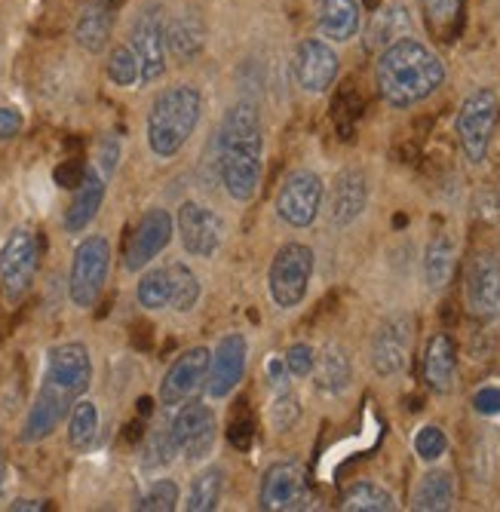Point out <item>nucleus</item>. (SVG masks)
<instances>
[{
    "mask_svg": "<svg viewBox=\"0 0 500 512\" xmlns=\"http://www.w3.org/2000/svg\"><path fill=\"white\" fill-rule=\"evenodd\" d=\"M264 371H267V381H270V384H274L277 390H286L289 368H286V359H283V356H270L267 365H264Z\"/></svg>",
    "mask_w": 500,
    "mask_h": 512,
    "instance_id": "48",
    "label": "nucleus"
},
{
    "mask_svg": "<svg viewBox=\"0 0 500 512\" xmlns=\"http://www.w3.org/2000/svg\"><path fill=\"white\" fill-rule=\"evenodd\" d=\"M4 482H7V463L0 460V488H4Z\"/></svg>",
    "mask_w": 500,
    "mask_h": 512,
    "instance_id": "50",
    "label": "nucleus"
},
{
    "mask_svg": "<svg viewBox=\"0 0 500 512\" xmlns=\"http://www.w3.org/2000/svg\"><path fill=\"white\" fill-rule=\"evenodd\" d=\"M307 473L298 460L270 463L258 485V506L267 512H286L307 506Z\"/></svg>",
    "mask_w": 500,
    "mask_h": 512,
    "instance_id": "15",
    "label": "nucleus"
},
{
    "mask_svg": "<svg viewBox=\"0 0 500 512\" xmlns=\"http://www.w3.org/2000/svg\"><path fill=\"white\" fill-rule=\"evenodd\" d=\"M105 181L108 178H105L102 169H89L86 172L83 184L74 191V197H71V203L65 209V218H62L68 234H83V230L96 221V215H99V209L105 203V194H108V184Z\"/></svg>",
    "mask_w": 500,
    "mask_h": 512,
    "instance_id": "21",
    "label": "nucleus"
},
{
    "mask_svg": "<svg viewBox=\"0 0 500 512\" xmlns=\"http://www.w3.org/2000/svg\"><path fill=\"white\" fill-rule=\"evenodd\" d=\"M464 304L473 319H500V258L494 252H476L464 273Z\"/></svg>",
    "mask_w": 500,
    "mask_h": 512,
    "instance_id": "13",
    "label": "nucleus"
},
{
    "mask_svg": "<svg viewBox=\"0 0 500 512\" xmlns=\"http://www.w3.org/2000/svg\"><path fill=\"white\" fill-rule=\"evenodd\" d=\"M93 384V359H89L86 344L65 341L47 353V371H43L40 390L25 414L22 442L34 445L50 439L59 424L68 417L74 402Z\"/></svg>",
    "mask_w": 500,
    "mask_h": 512,
    "instance_id": "1",
    "label": "nucleus"
},
{
    "mask_svg": "<svg viewBox=\"0 0 500 512\" xmlns=\"http://www.w3.org/2000/svg\"><path fill=\"white\" fill-rule=\"evenodd\" d=\"M175 234L191 258H212L221 249L224 224L209 206L188 200V203H181L175 215Z\"/></svg>",
    "mask_w": 500,
    "mask_h": 512,
    "instance_id": "16",
    "label": "nucleus"
},
{
    "mask_svg": "<svg viewBox=\"0 0 500 512\" xmlns=\"http://www.w3.org/2000/svg\"><path fill=\"white\" fill-rule=\"evenodd\" d=\"M203 114V96L191 83L166 86L148 111V148L160 160H172L191 142Z\"/></svg>",
    "mask_w": 500,
    "mask_h": 512,
    "instance_id": "4",
    "label": "nucleus"
},
{
    "mask_svg": "<svg viewBox=\"0 0 500 512\" xmlns=\"http://www.w3.org/2000/svg\"><path fill=\"white\" fill-rule=\"evenodd\" d=\"M169 279H172V301L169 307L175 313H191L200 301V279L188 264H169Z\"/></svg>",
    "mask_w": 500,
    "mask_h": 512,
    "instance_id": "33",
    "label": "nucleus"
},
{
    "mask_svg": "<svg viewBox=\"0 0 500 512\" xmlns=\"http://www.w3.org/2000/svg\"><path fill=\"white\" fill-rule=\"evenodd\" d=\"M86 172H89V166L83 163V157H68L65 163H59V166H56L53 178H56L59 188H65V191H77L80 184H83V178H86Z\"/></svg>",
    "mask_w": 500,
    "mask_h": 512,
    "instance_id": "44",
    "label": "nucleus"
},
{
    "mask_svg": "<svg viewBox=\"0 0 500 512\" xmlns=\"http://www.w3.org/2000/svg\"><path fill=\"white\" fill-rule=\"evenodd\" d=\"M310 279H313V249L304 243L280 246L267 270V289L274 304L283 310H295L307 298Z\"/></svg>",
    "mask_w": 500,
    "mask_h": 512,
    "instance_id": "7",
    "label": "nucleus"
},
{
    "mask_svg": "<svg viewBox=\"0 0 500 512\" xmlns=\"http://www.w3.org/2000/svg\"><path fill=\"white\" fill-rule=\"evenodd\" d=\"M108 270H111V243L99 234L80 240L71 258L68 270V298L74 307L89 310L99 298L108 283Z\"/></svg>",
    "mask_w": 500,
    "mask_h": 512,
    "instance_id": "6",
    "label": "nucleus"
},
{
    "mask_svg": "<svg viewBox=\"0 0 500 512\" xmlns=\"http://www.w3.org/2000/svg\"><path fill=\"white\" fill-rule=\"evenodd\" d=\"M40 267V243L37 234L28 227H19L7 237L4 249H0V292L10 304L22 301L28 289L34 286V276Z\"/></svg>",
    "mask_w": 500,
    "mask_h": 512,
    "instance_id": "9",
    "label": "nucleus"
},
{
    "mask_svg": "<svg viewBox=\"0 0 500 512\" xmlns=\"http://www.w3.org/2000/svg\"><path fill=\"white\" fill-rule=\"evenodd\" d=\"M135 298L145 310H163L172 301V279H169V267H154L148 270L139 286H135Z\"/></svg>",
    "mask_w": 500,
    "mask_h": 512,
    "instance_id": "34",
    "label": "nucleus"
},
{
    "mask_svg": "<svg viewBox=\"0 0 500 512\" xmlns=\"http://www.w3.org/2000/svg\"><path fill=\"white\" fill-rule=\"evenodd\" d=\"M111 28H114V4L111 0H93V4L77 16L74 40L86 53H102L111 40Z\"/></svg>",
    "mask_w": 500,
    "mask_h": 512,
    "instance_id": "25",
    "label": "nucleus"
},
{
    "mask_svg": "<svg viewBox=\"0 0 500 512\" xmlns=\"http://www.w3.org/2000/svg\"><path fill=\"white\" fill-rule=\"evenodd\" d=\"M96 436H99V408L96 402L80 396L68 411V445L74 451H89L96 445Z\"/></svg>",
    "mask_w": 500,
    "mask_h": 512,
    "instance_id": "30",
    "label": "nucleus"
},
{
    "mask_svg": "<svg viewBox=\"0 0 500 512\" xmlns=\"http://www.w3.org/2000/svg\"><path fill=\"white\" fill-rule=\"evenodd\" d=\"M295 83L310 92V96H320L326 92L335 80H338V68L341 59L335 53V46L323 37H307L298 43L295 50Z\"/></svg>",
    "mask_w": 500,
    "mask_h": 512,
    "instance_id": "17",
    "label": "nucleus"
},
{
    "mask_svg": "<svg viewBox=\"0 0 500 512\" xmlns=\"http://www.w3.org/2000/svg\"><path fill=\"white\" fill-rule=\"evenodd\" d=\"M359 114H362V99L356 96L353 83H344V86L338 89L335 102H332V120H335L338 129H341V138H350V132H353V126H356Z\"/></svg>",
    "mask_w": 500,
    "mask_h": 512,
    "instance_id": "38",
    "label": "nucleus"
},
{
    "mask_svg": "<svg viewBox=\"0 0 500 512\" xmlns=\"http://www.w3.org/2000/svg\"><path fill=\"white\" fill-rule=\"evenodd\" d=\"M408 28H412V19H408L405 7L402 4H393V7H384L375 13L372 25H369V46H390L393 40L399 37H408Z\"/></svg>",
    "mask_w": 500,
    "mask_h": 512,
    "instance_id": "31",
    "label": "nucleus"
},
{
    "mask_svg": "<svg viewBox=\"0 0 500 512\" xmlns=\"http://www.w3.org/2000/svg\"><path fill=\"white\" fill-rule=\"evenodd\" d=\"M473 411L482 417H497L500 414V387L497 384H485L473 393Z\"/></svg>",
    "mask_w": 500,
    "mask_h": 512,
    "instance_id": "45",
    "label": "nucleus"
},
{
    "mask_svg": "<svg viewBox=\"0 0 500 512\" xmlns=\"http://www.w3.org/2000/svg\"><path fill=\"white\" fill-rule=\"evenodd\" d=\"M221 491H224V470L221 467H209L203 470L191 488H188V512H212L221 500Z\"/></svg>",
    "mask_w": 500,
    "mask_h": 512,
    "instance_id": "32",
    "label": "nucleus"
},
{
    "mask_svg": "<svg viewBox=\"0 0 500 512\" xmlns=\"http://www.w3.org/2000/svg\"><path fill=\"white\" fill-rule=\"evenodd\" d=\"M445 451H448V436H445V430H439V427H433V424H427V427L418 430V436H415V454H418L424 463H436Z\"/></svg>",
    "mask_w": 500,
    "mask_h": 512,
    "instance_id": "42",
    "label": "nucleus"
},
{
    "mask_svg": "<svg viewBox=\"0 0 500 512\" xmlns=\"http://www.w3.org/2000/svg\"><path fill=\"white\" fill-rule=\"evenodd\" d=\"M500 114V99L494 89H473L470 96L461 102L458 117H454V132H458V145L467 163L479 166L488 157L494 126Z\"/></svg>",
    "mask_w": 500,
    "mask_h": 512,
    "instance_id": "5",
    "label": "nucleus"
},
{
    "mask_svg": "<svg viewBox=\"0 0 500 512\" xmlns=\"http://www.w3.org/2000/svg\"><path fill=\"white\" fill-rule=\"evenodd\" d=\"M178 454L175 448V439H172V427H157L145 436V445H142V467L148 473L154 470H163L172 463V457Z\"/></svg>",
    "mask_w": 500,
    "mask_h": 512,
    "instance_id": "36",
    "label": "nucleus"
},
{
    "mask_svg": "<svg viewBox=\"0 0 500 512\" xmlns=\"http://www.w3.org/2000/svg\"><path fill=\"white\" fill-rule=\"evenodd\" d=\"M129 46L142 65V86H154L166 74V56H169L166 16H163V7L154 4V0L135 13L132 31H129Z\"/></svg>",
    "mask_w": 500,
    "mask_h": 512,
    "instance_id": "8",
    "label": "nucleus"
},
{
    "mask_svg": "<svg viewBox=\"0 0 500 512\" xmlns=\"http://www.w3.org/2000/svg\"><path fill=\"white\" fill-rule=\"evenodd\" d=\"M227 439L237 451H249L252 448V439H255V417L249 411V402L240 399L237 408L231 411V421H227Z\"/></svg>",
    "mask_w": 500,
    "mask_h": 512,
    "instance_id": "39",
    "label": "nucleus"
},
{
    "mask_svg": "<svg viewBox=\"0 0 500 512\" xmlns=\"http://www.w3.org/2000/svg\"><path fill=\"white\" fill-rule=\"evenodd\" d=\"M323 200H326L323 178L313 169H295L286 175V181L277 191V215L283 224L304 230L320 218Z\"/></svg>",
    "mask_w": 500,
    "mask_h": 512,
    "instance_id": "11",
    "label": "nucleus"
},
{
    "mask_svg": "<svg viewBox=\"0 0 500 512\" xmlns=\"http://www.w3.org/2000/svg\"><path fill=\"white\" fill-rule=\"evenodd\" d=\"M25 120H22V111L19 108H0V142H10L22 132Z\"/></svg>",
    "mask_w": 500,
    "mask_h": 512,
    "instance_id": "47",
    "label": "nucleus"
},
{
    "mask_svg": "<svg viewBox=\"0 0 500 512\" xmlns=\"http://www.w3.org/2000/svg\"><path fill=\"white\" fill-rule=\"evenodd\" d=\"M369 206V178L362 169H341L329 191L332 227H350Z\"/></svg>",
    "mask_w": 500,
    "mask_h": 512,
    "instance_id": "20",
    "label": "nucleus"
},
{
    "mask_svg": "<svg viewBox=\"0 0 500 512\" xmlns=\"http://www.w3.org/2000/svg\"><path fill=\"white\" fill-rule=\"evenodd\" d=\"M344 512H393L396 497L378 482H353L341 494Z\"/></svg>",
    "mask_w": 500,
    "mask_h": 512,
    "instance_id": "29",
    "label": "nucleus"
},
{
    "mask_svg": "<svg viewBox=\"0 0 500 512\" xmlns=\"http://www.w3.org/2000/svg\"><path fill=\"white\" fill-rule=\"evenodd\" d=\"M421 10L427 25L442 37H448L461 22V0H421Z\"/></svg>",
    "mask_w": 500,
    "mask_h": 512,
    "instance_id": "37",
    "label": "nucleus"
},
{
    "mask_svg": "<svg viewBox=\"0 0 500 512\" xmlns=\"http://www.w3.org/2000/svg\"><path fill=\"white\" fill-rule=\"evenodd\" d=\"M310 378H313V387L326 396L344 393L353 381V365H350L347 350L341 344H326L316 353V365L310 371Z\"/></svg>",
    "mask_w": 500,
    "mask_h": 512,
    "instance_id": "23",
    "label": "nucleus"
},
{
    "mask_svg": "<svg viewBox=\"0 0 500 512\" xmlns=\"http://www.w3.org/2000/svg\"><path fill=\"white\" fill-rule=\"evenodd\" d=\"M117 163H120V142L114 135H105L99 142V169L105 172V178L117 172Z\"/></svg>",
    "mask_w": 500,
    "mask_h": 512,
    "instance_id": "46",
    "label": "nucleus"
},
{
    "mask_svg": "<svg viewBox=\"0 0 500 512\" xmlns=\"http://www.w3.org/2000/svg\"><path fill=\"white\" fill-rule=\"evenodd\" d=\"M172 234H175V218L166 212V209H148L139 224H135L132 237L126 243V270L129 273H139L145 270L169 243H172Z\"/></svg>",
    "mask_w": 500,
    "mask_h": 512,
    "instance_id": "18",
    "label": "nucleus"
},
{
    "mask_svg": "<svg viewBox=\"0 0 500 512\" xmlns=\"http://www.w3.org/2000/svg\"><path fill=\"white\" fill-rule=\"evenodd\" d=\"M43 509H47V503H43V500H13L10 503V512H43Z\"/></svg>",
    "mask_w": 500,
    "mask_h": 512,
    "instance_id": "49",
    "label": "nucleus"
},
{
    "mask_svg": "<svg viewBox=\"0 0 500 512\" xmlns=\"http://www.w3.org/2000/svg\"><path fill=\"white\" fill-rule=\"evenodd\" d=\"M105 71H108V80H111L114 86H123V89H129V86H135V83H142V65H139V56L132 53V46H129V43L114 46L111 56H108Z\"/></svg>",
    "mask_w": 500,
    "mask_h": 512,
    "instance_id": "35",
    "label": "nucleus"
},
{
    "mask_svg": "<svg viewBox=\"0 0 500 512\" xmlns=\"http://www.w3.org/2000/svg\"><path fill=\"white\" fill-rule=\"evenodd\" d=\"M454 264H458V243H454L451 234L439 230V234L430 237V243L424 249V283L430 292L448 289L451 276H454Z\"/></svg>",
    "mask_w": 500,
    "mask_h": 512,
    "instance_id": "26",
    "label": "nucleus"
},
{
    "mask_svg": "<svg viewBox=\"0 0 500 512\" xmlns=\"http://www.w3.org/2000/svg\"><path fill=\"white\" fill-rule=\"evenodd\" d=\"M209 362H212V350L209 347H191L181 353L160 381V405L166 408H178L188 399H194L200 390H206V378H209Z\"/></svg>",
    "mask_w": 500,
    "mask_h": 512,
    "instance_id": "14",
    "label": "nucleus"
},
{
    "mask_svg": "<svg viewBox=\"0 0 500 512\" xmlns=\"http://www.w3.org/2000/svg\"><path fill=\"white\" fill-rule=\"evenodd\" d=\"M218 178L237 203L255 200L264 178V123L255 99H240L224 111L215 138Z\"/></svg>",
    "mask_w": 500,
    "mask_h": 512,
    "instance_id": "2",
    "label": "nucleus"
},
{
    "mask_svg": "<svg viewBox=\"0 0 500 512\" xmlns=\"http://www.w3.org/2000/svg\"><path fill=\"white\" fill-rule=\"evenodd\" d=\"M169 53L181 62H194L206 46V22L197 10H181L172 22H166Z\"/></svg>",
    "mask_w": 500,
    "mask_h": 512,
    "instance_id": "24",
    "label": "nucleus"
},
{
    "mask_svg": "<svg viewBox=\"0 0 500 512\" xmlns=\"http://www.w3.org/2000/svg\"><path fill=\"white\" fill-rule=\"evenodd\" d=\"M424 381L439 396H448L458 384V350L445 332H436L424 347Z\"/></svg>",
    "mask_w": 500,
    "mask_h": 512,
    "instance_id": "22",
    "label": "nucleus"
},
{
    "mask_svg": "<svg viewBox=\"0 0 500 512\" xmlns=\"http://www.w3.org/2000/svg\"><path fill=\"white\" fill-rule=\"evenodd\" d=\"M298 417H301L298 396L289 393V390H280L277 399H274V405H270V424H274V430L286 433V430H292L298 424Z\"/></svg>",
    "mask_w": 500,
    "mask_h": 512,
    "instance_id": "41",
    "label": "nucleus"
},
{
    "mask_svg": "<svg viewBox=\"0 0 500 512\" xmlns=\"http://www.w3.org/2000/svg\"><path fill=\"white\" fill-rule=\"evenodd\" d=\"M451 506H454V476L448 470L424 473L415 494H412V509H418V512H445Z\"/></svg>",
    "mask_w": 500,
    "mask_h": 512,
    "instance_id": "28",
    "label": "nucleus"
},
{
    "mask_svg": "<svg viewBox=\"0 0 500 512\" xmlns=\"http://www.w3.org/2000/svg\"><path fill=\"white\" fill-rule=\"evenodd\" d=\"M415 344V316L412 313H390L372 335L369 362L378 378H396L412 359Z\"/></svg>",
    "mask_w": 500,
    "mask_h": 512,
    "instance_id": "10",
    "label": "nucleus"
},
{
    "mask_svg": "<svg viewBox=\"0 0 500 512\" xmlns=\"http://www.w3.org/2000/svg\"><path fill=\"white\" fill-rule=\"evenodd\" d=\"M246 362H249V344L240 332L224 335L209 362V378H206V396L209 399H227L240 381L246 378Z\"/></svg>",
    "mask_w": 500,
    "mask_h": 512,
    "instance_id": "19",
    "label": "nucleus"
},
{
    "mask_svg": "<svg viewBox=\"0 0 500 512\" xmlns=\"http://www.w3.org/2000/svg\"><path fill=\"white\" fill-rule=\"evenodd\" d=\"M359 19H362V10L356 0H320L316 25H320V34L329 43H347L356 37Z\"/></svg>",
    "mask_w": 500,
    "mask_h": 512,
    "instance_id": "27",
    "label": "nucleus"
},
{
    "mask_svg": "<svg viewBox=\"0 0 500 512\" xmlns=\"http://www.w3.org/2000/svg\"><path fill=\"white\" fill-rule=\"evenodd\" d=\"M178 506V485L172 479H160L148 488V494L135 503L139 512H172Z\"/></svg>",
    "mask_w": 500,
    "mask_h": 512,
    "instance_id": "40",
    "label": "nucleus"
},
{
    "mask_svg": "<svg viewBox=\"0 0 500 512\" xmlns=\"http://www.w3.org/2000/svg\"><path fill=\"white\" fill-rule=\"evenodd\" d=\"M286 368H289V375L292 378H310V371H313V365H316V350L310 347V344H292L289 350H286Z\"/></svg>",
    "mask_w": 500,
    "mask_h": 512,
    "instance_id": "43",
    "label": "nucleus"
},
{
    "mask_svg": "<svg viewBox=\"0 0 500 512\" xmlns=\"http://www.w3.org/2000/svg\"><path fill=\"white\" fill-rule=\"evenodd\" d=\"M172 439L178 454L197 463L206 460L215 448L218 439V424H215V414L206 402L188 399L185 405H178V414L172 417Z\"/></svg>",
    "mask_w": 500,
    "mask_h": 512,
    "instance_id": "12",
    "label": "nucleus"
},
{
    "mask_svg": "<svg viewBox=\"0 0 500 512\" xmlns=\"http://www.w3.org/2000/svg\"><path fill=\"white\" fill-rule=\"evenodd\" d=\"M445 83V62L418 37H399L378 53L375 86L390 108H415Z\"/></svg>",
    "mask_w": 500,
    "mask_h": 512,
    "instance_id": "3",
    "label": "nucleus"
}]
</instances>
